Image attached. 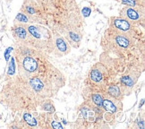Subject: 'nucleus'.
<instances>
[{
  "mask_svg": "<svg viewBox=\"0 0 145 129\" xmlns=\"http://www.w3.org/2000/svg\"><path fill=\"white\" fill-rule=\"evenodd\" d=\"M65 83L64 74L51 63L29 78L17 74L9 76L4 85L0 101L13 111H34L44 100L57 94Z\"/></svg>",
  "mask_w": 145,
  "mask_h": 129,
  "instance_id": "nucleus-1",
  "label": "nucleus"
},
{
  "mask_svg": "<svg viewBox=\"0 0 145 129\" xmlns=\"http://www.w3.org/2000/svg\"><path fill=\"white\" fill-rule=\"evenodd\" d=\"M48 54L29 45L15 43L14 58L17 67V75L29 78L37 75L48 65Z\"/></svg>",
  "mask_w": 145,
  "mask_h": 129,
  "instance_id": "nucleus-2",
  "label": "nucleus"
},
{
  "mask_svg": "<svg viewBox=\"0 0 145 129\" xmlns=\"http://www.w3.org/2000/svg\"><path fill=\"white\" fill-rule=\"evenodd\" d=\"M25 26L31 36L33 47L48 55L52 54L54 48L52 32L41 24H28Z\"/></svg>",
  "mask_w": 145,
  "mask_h": 129,
  "instance_id": "nucleus-3",
  "label": "nucleus"
},
{
  "mask_svg": "<svg viewBox=\"0 0 145 129\" xmlns=\"http://www.w3.org/2000/svg\"><path fill=\"white\" fill-rule=\"evenodd\" d=\"M135 43V39L127 35L123 34L108 28V30L104 33L101 44L104 49H108L110 51L122 53L129 49Z\"/></svg>",
  "mask_w": 145,
  "mask_h": 129,
  "instance_id": "nucleus-4",
  "label": "nucleus"
},
{
  "mask_svg": "<svg viewBox=\"0 0 145 129\" xmlns=\"http://www.w3.org/2000/svg\"><path fill=\"white\" fill-rule=\"evenodd\" d=\"M105 110L96 107L95 105L85 100L79 107V115H78L77 123H82L83 124H91V123H97L101 119L104 115Z\"/></svg>",
  "mask_w": 145,
  "mask_h": 129,
  "instance_id": "nucleus-5",
  "label": "nucleus"
},
{
  "mask_svg": "<svg viewBox=\"0 0 145 129\" xmlns=\"http://www.w3.org/2000/svg\"><path fill=\"white\" fill-rule=\"evenodd\" d=\"M21 128H49L48 114L34 111H24L23 119L20 121Z\"/></svg>",
  "mask_w": 145,
  "mask_h": 129,
  "instance_id": "nucleus-6",
  "label": "nucleus"
},
{
  "mask_svg": "<svg viewBox=\"0 0 145 129\" xmlns=\"http://www.w3.org/2000/svg\"><path fill=\"white\" fill-rule=\"evenodd\" d=\"M109 28L133 39L136 35L135 25L120 16H112L109 18Z\"/></svg>",
  "mask_w": 145,
  "mask_h": 129,
  "instance_id": "nucleus-7",
  "label": "nucleus"
},
{
  "mask_svg": "<svg viewBox=\"0 0 145 129\" xmlns=\"http://www.w3.org/2000/svg\"><path fill=\"white\" fill-rule=\"evenodd\" d=\"M89 80L98 90H105L108 83V72L101 64H96L89 73Z\"/></svg>",
  "mask_w": 145,
  "mask_h": 129,
  "instance_id": "nucleus-8",
  "label": "nucleus"
},
{
  "mask_svg": "<svg viewBox=\"0 0 145 129\" xmlns=\"http://www.w3.org/2000/svg\"><path fill=\"white\" fill-rule=\"evenodd\" d=\"M20 11L24 13L29 17L32 24H43L40 7L35 0H24Z\"/></svg>",
  "mask_w": 145,
  "mask_h": 129,
  "instance_id": "nucleus-9",
  "label": "nucleus"
},
{
  "mask_svg": "<svg viewBox=\"0 0 145 129\" xmlns=\"http://www.w3.org/2000/svg\"><path fill=\"white\" fill-rule=\"evenodd\" d=\"M119 16L133 24H141L144 22L143 7H125L119 11Z\"/></svg>",
  "mask_w": 145,
  "mask_h": 129,
  "instance_id": "nucleus-10",
  "label": "nucleus"
},
{
  "mask_svg": "<svg viewBox=\"0 0 145 129\" xmlns=\"http://www.w3.org/2000/svg\"><path fill=\"white\" fill-rule=\"evenodd\" d=\"M54 48L52 54L57 58H63L71 52V45L57 31L52 32Z\"/></svg>",
  "mask_w": 145,
  "mask_h": 129,
  "instance_id": "nucleus-11",
  "label": "nucleus"
},
{
  "mask_svg": "<svg viewBox=\"0 0 145 129\" xmlns=\"http://www.w3.org/2000/svg\"><path fill=\"white\" fill-rule=\"evenodd\" d=\"M62 30V32H59L62 35L67 42L71 45L72 48H79L82 40V31L75 26H65Z\"/></svg>",
  "mask_w": 145,
  "mask_h": 129,
  "instance_id": "nucleus-12",
  "label": "nucleus"
},
{
  "mask_svg": "<svg viewBox=\"0 0 145 129\" xmlns=\"http://www.w3.org/2000/svg\"><path fill=\"white\" fill-rule=\"evenodd\" d=\"M11 32H12V34H13L15 43L29 45V46L33 47L31 36L26 29L25 24H14L12 28H11Z\"/></svg>",
  "mask_w": 145,
  "mask_h": 129,
  "instance_id": "nucleus-13",
  "label": "nucleus"
},
{
  "mask_svg": "<svg viewBox=\"0 0 145 129\" xmlns=\"http://www.w3.org/2000/svg\"><path fill=\"white\" fill-rule=\"evenodd\" d=\"M142 74L141 71H132L129 72L125 75L122 76L120 79V83L119 85L122 89V92L124 95H128L133 92V86L135 85V83L138 81V78Z\"/></svg>",
  "mask_w": 145,
  "mask_h": 129,
  "instance_id": "nucleus-14",
  "label": "nucleus"
},
{
  "mask_svg": "<svg viewBox=\"0 0 145 129\" xmlns=\"http://www.w3.org/2000/svg\"><path fill=\"white\" fill-rule=\"evenodd\" d=\"M102 108L105 111H108L111 114H116L122 111L123 103L122 100L111 97L105 92H103Z\"/></svg>",
  "mask_w": 145,
  "mask_h": 129,
  "instance_id": "nucleus-15",
  "label": "nucleus"
},
{
  "mask_svg": "<svg viewBox=\"0 0 145 129\" xmlns=\"http://www.w3.org/2000/svg\"><path fill=\"white\" fill-rule=\"evenodd\" d=\"M102 100H103V92H100V90L99 91H91L90 93L87 94L86 100H88L89 102L92 103L93 105H95L96 107L103 109L102 108Z\"/></svg>",
  "mask_w": 145,
  "mask_h": 129,
  "instance_id": "nucleus-16",
  "label": "nucleus"
},
{
  "mask_svg": "<svg viewBox=\"0 0 145 129\" xmlns=\"http://www.w3.org/2000/svg\"><path fill=\"white\" fill-rule=\"evenodd\" d=\"M104 92L108 94L109 96L113 97L115 99H118V100H122L124 99L125 95L122 92V89L120 87L119 84H109V85H107L104 90Z\"/></svg>",
  "mask_w": 145,
  "mask_h": 129,
  "instance_id": "nucleus-17",
  "label": "nucleus"
},
{
  "mask_svg": "<svg viewBox=\"0 0 145 129\" xmlns=\"http://www.w3.org/2000/svg\"><path fill=\"white\" fill-rule=\"evenodd\" d=\"M40 108L41 110L46 111V112H48V113H51V114L54 113L55 110H56L55 105L52 101L51 98H48L46 100H44L43 101L40 103Z\"/></svg>",
  "mask_w": 145,
  "mask_h": 129,
  "instance_id": "nucleus-18",
  "label": "nucleus"
},
{
  "mask_svg": "<svg viewBox=\"0 0 145 129\" xmlns=\"http://www.w3.org/2000/svg\"><path fill=\"white\" fill-rule=\"evenodd\" d=\"M14 24H32L31 21L29 19V17L23 12H20L16 14L15 18L14 20Z\"/></svg>",
  "mask_w": 145,
  "mask_h": 129,
  "instance_id": "nucleus-19",
  "label": "nucleus"
},
{
  "mask_svg": "<svg viewBox=\"0 0 145 129\" xmlns=\"http://www.w3.org/2000/svg\"><path fill=\"white\" fill-rule=\"evenodd\" d=\"M133 127H135V128H138V129H143L144 128V115H143V112L142 114L139 115V117L135 120V125L133 126Z\"/></svg>",
  "mask_w": 145,
  "mask_h": 129,
  "instance_id": "nucleus-20",
  "label": "nucleus"
},
{
  "mask_svg": "<svg viewBox=\"0 0 145 129\" xmlns=\"http://www.w3.org/2000/svg\"><path fill=\"white\" fill-rule=\"evenodd\" d=\"M122 4L126 7H141L140 0H122Z\"/></svg>",
  "mask_w": 145,
  "mask_h": 129,
  "instance_id": "nucleus-21",
  "label": "nucleus"
},
{
  "mask_svg": "<svg viewBox=\"0 0 145 129\" xmlns=\"http://www.w3.org/2000/svg\"><path fill=\"white\" fill-rule=\"evenodd\" d=\"M91 13V9L88 7H85L82 9V14L83 15V17H89Z\"/></svg>",
  "mask_w": 145,
  "mask_h": 129,
  "instance_id": "nucleus-22",
  "label": "nucleus"
}]
</instances>
